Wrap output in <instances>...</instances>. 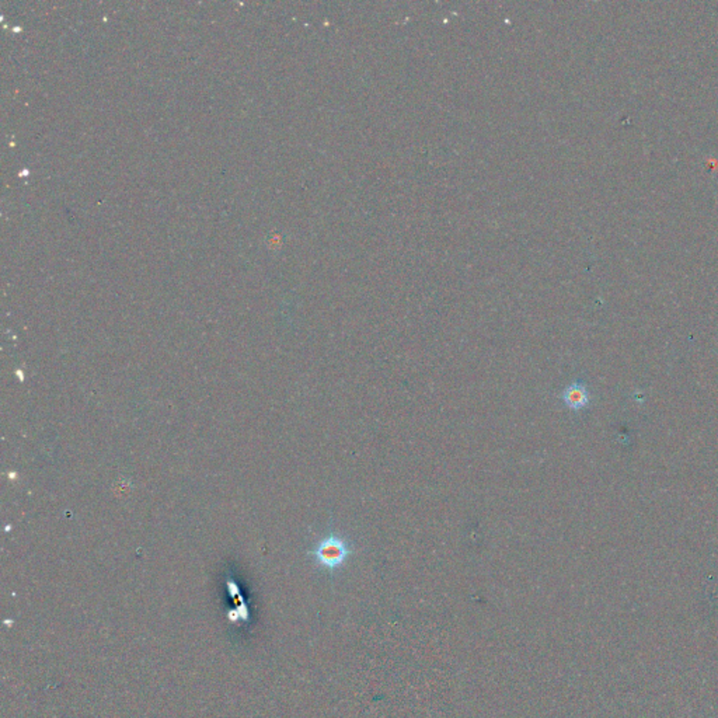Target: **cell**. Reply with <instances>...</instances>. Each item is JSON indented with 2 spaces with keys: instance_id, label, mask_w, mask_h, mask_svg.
Returning <instances> with one entry per match:
<instances>
[{
  "instance_id": "2",
  "label": "cell",
  "mask_w": 718,
  "mask_h": 718,
  "mask_svg": "<svg viewBox=\"0 0 718 718\" xmlns=\"http://www.w3.org/2000/svg\"><path fill=\"white\" fill-rule=\"evenodd\" d=\"M563 400L568 408L578 411V410H582L589 405V392H588L586 386L578 380V382L570 385L563 392Z\"/></svg>"
},
{
  "instance_id": "1",
  "label": "cell",
  "mask_w": 718,
  "mask_h": 718,
  "mask_svg": "<svg viewBox=\"0 0 718 718\" xmlns=\"http://www.w3.org/2000/svg\"><path fill=\"white\" fill-rule=\"evenodd\" d=\"M310 554L317 566L333 571L345 563L349 556V546L342 537L331 534L324 537Z\"/></svg>"
}]
</instances>
